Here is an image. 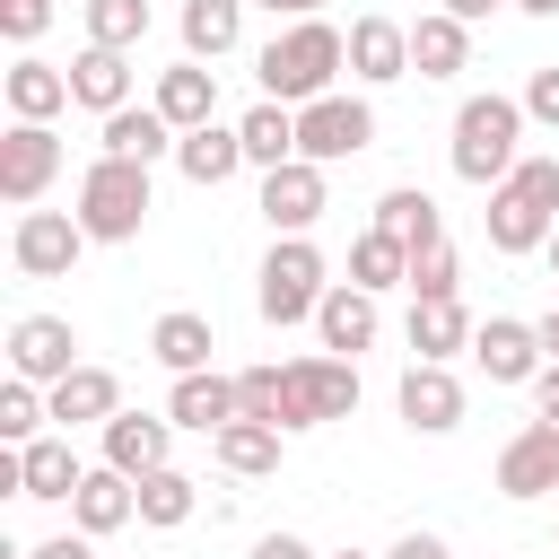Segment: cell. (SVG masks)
<instances>
[{"instance_id": "cell-1", "label": "cell", "mask_w": 559, "mask_h": 559, "mask_svg": "<svg viewBox=\"0 0 559 559\" xmlns=\"http://www.w3.org/2000/svg\"><path fill=\"white\" fill-rule=\"evenodd\" d=\"M253 70H262V96L271 105H314V96H332V79L349 70V35L332 26V17H297V26H280L262 52H253Z\"/></svg>"}, {"instance_id": "cell-2", "label": "cell", "mask_w": 559, "mask_h": 559, "mask_svg": "<svg viewBox=\"0 0 559 559\" xmlns=\"http://www.w3.org/2000/svg\"><path fill=\"white\" fill-rule=\"evenodd\" d=\"M445 157H454V175H463L472 192H498V183L524 166V96H498V87H489V96H463Z\"/></svg>"}, {"instance_id": "cell-3", "label": "cell", "mask_w": 559, "mask_h": 559, "mask_svg": "<svg viewBox=\"0 0 559 559\" xmlns=\"http://www.w3.org/2000/svg\"><path fill=\"white\" fill-rule=\"evenodd\" d=\"M148 166H131V157H96L87 175H79V227L96 236V245H131L140 227H148Z\"/></svg>"}, {"instance_id": "cell-4", "label": "cell", "mask_w": 559, "mask_h": 559, "mask_svg": "<svg viewBox=\"0 0 559 559\" xmlns=\"http://www.w3.org/2000/svg\"><path fill=\"white\" fill-rule=\"evenodd\" d=\"M323 253L306 245V236H271V253H262V271H253V306H262V323H314V306H323Z\"/></svg>"}, {"instance_id": "cell-5", "label": "cell", "mask_w": 559, "mask_h": 559, "mask_svg": "<svg viewBox=\"0 0 559 559\" xmlns=\"http://www.w3.org/2000/svg\"><path fill=\"white\" fill-rule=\"evenodd\" d=\"M358 411V358H288L280 367V428H323V419H349Z\"/></svg>"}, {"instance_id": "cell-6", "label": "cell", "mask_w": 559, "mask_h": 559, "mask_svg": "<svg viewBox=\"0 0 559 559\" xmlns=\"http://www.w3.org/2000/svg\"><path fill=\"white\" fill-rule=\"evenodd\" d=\"M358 148H376V105L367 96H314L306 114H297V157L306 166H341V157H358Z\"/></svg>"}, {"instance_id": "cell-7", "label": "cell", "mask_w": 559, "mask_h": 559, "mask_svg": "<svg viewBox=\"0 0 559 559\" xmlns=\"http://www.w3.org/2000/svg\"><path fill=\"white\" fill-rule=\"evenodd\" d=\"M96 236L79 227V210H17V227H9V262L26 271V280H70V262L87 253Z\"/></svg>"}, {"instance_id": "cell-8", "label": "cell", "mask_w": 559, "mask_h": 559, "mask_svg": "<svg viewBox=\"0 0 559 559\" xmlns=\"http://www.w3.org/2000/svg\"><path fill=\"white\" fill-rule=\"evenodd\" d=\"M61 175V131L52 122H9L0 131V201L9 210H35Z\"/></svg>"}, {"instance_id": "cell-9", "label": "cell", "mask_w": 559, "mask_h": 559, "mask_svg": "<svg viewBox=\"0 0 559 559\" xmlns=\"http://www.w3.org/2000/svg\"><path fill=\"white\" fill-rule=\"evenodd\" d=\"M87 358H79V332L61 323V314H17L9 323V376H26V384H61V376H79Z\"/></svg>"}, {"instance_id": "cell-10", "label": "cell", "mask_w": 559, "mask_h": 559, "mask_svg": "<svg viewBox=\"0 0 559 559\" xmlns=\"http://www.w3.org/2000/svg\"><path fill=\"white\" fill-rule=\"evenodd\" d=\"M498 489L507 498H559V419H524L498 445Z\"/></svg>"}, {"instance_id": "cell-11", "label": "cell", "mask_w": 559, "mask_h": 559, "mask_svg": "<svg viewBox=\"0 0 559 559\" xmlns=\"http://www.w3.org/2000/svg\"><path fill=\"white\" fill-rule=\"evenodd\" d=\"M393 402H402V428H411V437H445V428H463V376H454V367L411 358Z\"/></svg>"}, {"instance_id": "cell-12", "label": "cell", "mask_w": 559, "mask_h": 559, "mask_svg": "<svg viewBox=\"0 0 559 559\" xmlns=\"http://www.w3.org/2000/svg\"><path fill=\"white\" fill-rule=\"evenodd\" d=\"M323 210H332V192H323V166L288 157V166H271V175H262V218H271V236H306Z\"/></svg>"}, {"instance_id": "cell-13", "label": "cell", "mask_w": 559, "mask_h": 559, "mask_svg": "<svg viewBox=\"0 0 559 559\" xmlns=\"http://www.w3.org/2000/svg\"><path fill=\"white\" fill-rule=\"evenodd\" d=\"M472 358H480V376H489V384H533V376L550 367L542 332H533V323H515V314H489V323L472 332Z\"/></svg>"}, {"instance_id": "cell-14", "label": "cell", "mask_w": 559, "mask_h": 559, "mask_svg": "<svg viewBox=\"0 0 559 559\" xmlns=\"http://www.w3.org/2000/svg\"><path fill=\"white\" fill-rule=\"evenodd\" d=\"M349 79H367V87L411 79V26H402V17H384V9L349 17Z\"/></svg>"}, {"instance_id": "cell-15", "label": "cell", "mask_w": 559, "mask_h": 559, "mask_svg": "<svg viewBox=\"0 0 559 559\" xmlns=\"http://www.w3.org/2000/svg\"><path fill=\"white\" fill-rule=\"evenodd\" d=\"M166 419H175V428H192V437H218V428H236V419H245V393H236V376L201 367V376H175Z\"/></svg>"}, {"instance_id": "cell-16", "label": "cell", "mask_w": 559, "mask_h": 559, "mask_svg": "<svg viewBox=\"0 0 559 559\" xmlns=\"http://www.w3.org/2000/svg\"><path fill=\"white\" fill-rule=\"evenodd\" d=\"M166 454H175V419H157V411H114L105 419V463L114 472L148 480V472H166Z\"/></svg>"}, {"instance_id": "cell-17", "label": "cell", "mask_w": 559, "mask_h": 559, "mask_svg": "<svg viewBox=\"0 0 559 559\" xmlns=\"http://www.w3.org/2000/svg\"><path fill=\"white\" fill-rule=\"evenodd\" d=\"M314 332H323V349H332V358H358V349H376L384 314H376V297H367V288L332 280V288H323V306H314Z\"/></svg>"}, {"instance_id": "cell-18", "label": "cell", "mask_w": 559, "mask_h": 559, "mask_svg": "<svg viewBox=\"0 0 559 559\" xmlns=\"http://www.w3.org/2000/svg\"><path fill=\"white\" fill-rule=\"evenodd\" d=\"M131 515H140V480H131V472H114V463H96V472L79 480V498H70V524H79L87 542L122 533Z\"/></svg>"}, {"instance_id": "cell-19", "label": "cell", "mask_w": 559, "mask_h": 559, "mask_svg": "<svg viewBox=\"0 0 559 559\" xmlns=\"http://www.w3.org/2000/svg\"><path fill=\"white\" fill-rule=\"evenodd\" d=\"M175 131H201V122H218V70L210 61H175V70H157V96H148Z\"/></svg>"}, {"instance_id": "cell-20", "label": "cell", "mask_w": 559, "mask_h": 559, "mask_svg": "<svg viewBox=\"0 0 559 559\" xmlns=\"http://www.w3.org/2000/svg\"><path fill=\"white\" fill-rule=\"evenodd\" d=\"M105 148L96 157H131V166H157V157H175V122L157 114V105H122V114H105V131H96Z\"/></svg>"}, {"instance_id": "cell-21", "label": "cell", "mask_w": 559, "mask_h": 559, "mask_svg": "<svg viewBox=\"0 0 559 559\" xmlns=\"http://www.w3.org/2000/svg\"><path fill=\"white\" fill-rule=\"evenodd\" d=\"M175 166H183V183L218 192L227 175H245V131H236V122H201V131L175 140Z\"/></svg>"}, {"instance_id": "cell-22", "label": "cell", "mask_w": 559, "mask_h": 559, "mask_svg": "<svg viewBox=\"0 0 559 559\" xmlns=\"http://www.w3.org/2000/svg\"><path fill=\"white\" fill-rule=\"evenodd\" d=\"M480 227H489V245H498V253H542L559 218H550V210H542L533 192L498 183V192H489V210H480Z\"/></svg>"}, {"instance_id": "cell-23", "label": "cell", "mask_w": 559, "mask_h": 559, "mask_svg": "<svg viewBox=\"0 0 559 559\" xmlns=\"http://www.w3.org/2000/svg\"><path fill=\"white\" fill-rule=\"evenodd\" d=\"M44 402H52L61 437H70V428H105V419L122 411V376H114V367H79V376H61Z\"/></svg>"}, {"instance_id": "cell-24", "label": "cell", "mask_w": 559, "mask_h": 559, "mask_svg": "<svg viewBox=\"0 0 559 559\" xmlns=\"http://www.w3.org/2000/svg\"><path fill=\"white\" fill-rule=\"evenodd\" d=\"M70 96L105 122V114H122L131 105V52H105V44H79V61H70Z\"/></svg>"}, {"instance_id": "cell-25", "label": "cell", "mask_w": 559, "mask_h": 559, "mask_svg": "<svg viewBox=\"0 0 559 559\" xmlns=\"http://www.w3.org/2000/svg\"><path fill=\"white\" fill-rule=\"evenodd\" d=\"M210 349H218V332H210V314H192V306H175V314L148 323V358H157L166 376H201Z\"/></svg>"}, {"instance_id": "cell-26", "label": "cell", "mask_w": 559, "mask_h": 559, "mask_svg": "<svg viewBox=\"0 0 559 559\" xmlns=\"http://www.w3.org/2000/svg\"><path fill=\"white\" fill-rule=\"evenodd\" d=\"M0 87H9V114H17V122H52L61 105H79V96H70V70H52V61H35V52H17Z\"/></svg>"}, {"instance_id": "cell-27", "label": "cell", "mask_w": 559, "mask_h": 559, "mask_svg": "<svg viewBox=\"0 0 559 559\" xmlns=\"http://www.w3.org/2000/svg\"><path fill=\"white\" fill-rule=\"evenodd\" d=\"M472 314H463V297H411V349L428 358V367H445L454 349H472Z\"/></svg>"}, {"instance_id": "cell-28", "label": "cell", "mask_w": 559, "mask_h": 559, "mask_svg": "<svg viewBox=\"0 0 559 559\" xmlns=\"http://www.w3.org/2000/svg\"><path fill=\"white\" fill-rule=\"evenodd\" d=\"M183 61H227L245 44V0H183Z\"/></svg>"}, {"instance_id": "cell-29", "label": "cell", "mask_w": 559, "mask_h": 559, "mask_svg": "<svg viewBox=\"0 0 559 559\" xmlns=\"http://www.w3.org/2000/svg\"><path fill=\"white\" fill-rule=\"evenodd\" d=\"M463 61H472V26H463V17H445V9L411 17V70H419V79H454Z\"/></svg>"}, {"instance_id": "cell-30", "label": "cell", "mask_w": 559, "mask_h": 559, "mask_svg": "<svg viewBox=\"0 0 559 559\" xmlns=\"http://www.w3.org/2000/svg\"><path fill=\"white\" fill-rule=\"evenodd\" d=\"M376 236H393V245H411V253H419V245H437V236H445V218H437V201H428L419 183H393V192L376 201Z\"/></svg>"}, {"instance_id": "cell-31", "label": "cell", "mask_w": 559, "mask_h": 559, "mask_svg": "<svg viewBox=\"0 0 559 559\" xmlns=\"http://www.w3.org/2000/svg\"><path fill=\"white\" fill-rule=\"evenodd\" d=\"M210 454H218V472H236V480H271V472H280V428L236 419V428L210 437Z\"/></svg>"}, {"instance_id": "cell-32", "label": "cell", "mask_w": 559, "mask_h": 559, "mask_svg": "<svg viewBox=\"0 0 559 559\" xmlns=\"http://www.w3.org/2000/svg\"><path fill=\"white\" fill-rule=\"evenodd\" d=\"M236 131H245V166H262V175L297 157V105H271V96H262Z\"/></svg>"}, {"instance_id": "cell-33", "label": "cell", "mask_w": 559, "mask_h": 559, "mask_svg": "<svg viewBox=\"0 0 559 559\" xmlns=\"http://www.w3.org/2000/svg\"><path fill=\"white\" fill-rule=\"evenodd\" d=\"M349 288H367V297H384V288H411V245H393V236H358L349 245Z\"/></svg>"}, {"instance_id": "cell-34", "label": "cell", "mask_w": 559, "mask_h": 559, "mask_svg": "<svg viewBox=\"0 0 559 559\" xmlns=\"http://www.w3.org/2000/svg\"><path fill=\"white\" fill-rule=\"evenodd\" d=\"M17 454H26V498H79L87 463L70 454V437H35V445H17Z\"/></svg>"}, {"instance_id": "cell-35", "label": "cell", "mask_w": 559, "mask_h": 559, "mask_svg": "<svg viewBox=\"0 0 559 559\" xmlns=\"http://www.w3.org/2000/svg\"><path fill=\"white\" fill-rule=\"evenodd\" d=\"M192 507H201V489H192V472H148L140 480V524H157V533H175V524H192Z\"/></svg>"}, {"instance_id": "cell-36", "label": "cell", "mask_w": 559, "mask_h": 559, "mask_svg": "<svg viewBox=\"0 0 559 559\" xmlns=\"http://www.w3.org/2000/svg\"><path fill=\"white\" fill-rule=\"evenodd\" d=\"M140 35H148V0H87V44L140 52Z\"/></svg>"}, {"instance_id": "cell-37", "label": "cell", "mask_w": 559, "mask_h": 559, "mask_svg": "<svg viewBox=\"0 0 559 559\" xmlns=\"http://www.w3.org/2000/svg\"><path fill=\"white\" fill-rule=\"evenodd\" d=\"M44 419H52V402H44V384H26V376H9V384H0V437H9V445H35V437H44Z\"/></svg>"}, {"instance_id": "cell-38", "label": "cell", "mask_w": 559, "mask_h": 559, "mask_svg": "<svg viewBox=\"0 0 559 559\" xmlns=\"http://www.w3.org/2000/svg\"><path fill=\"white\" fill-rule=\"evenodd\" d=\"M454 280H463V271H454V245H445V236L411 253V297H454Z\"/></svg>"}, {"instance_id": "cell-39", "label": "cell", "mask_w": 559, "mask_h": 559, "mask_svg": "<svg viewBox=\"0 0 559 559\" xmlns=\"http://www.w3.org/2000/svg\"><path fill=\"white\" fill-rule=\"evenodd\" d=\"M236 393H245V419L280 428V367H245V376H236ZM280 437H288V428H280Z\"/></svg>"}, {"instance_id": "cell-40", "label": "cell", "mask_w": 559, "mask_h": 559, "mask_svg": "<svg viewBox=\"0 0 559 559\" xmlns=\"http://www.w3.org/2000/svg\"><path fill=\"white\" fill-rule=\"evenodd\" d=\"M507 183H515V192H533V201H542V210L559 218V157H550V148H533V157H524V166H515Z\"/></svg>"}, {"instance_id": "cell-41", "label": "cell", "mask_w": 559, "mask_h": 559, "mask_svg": "<svg viewBox=\"0 0 559 559\" xmlns=\"http://www.w3.org/2000/svg\"><path fill=\"white\" fill-rule=\"evenodd\" d=\"M524 122H542V131H559V61H542V70L524 79Z\"/></svg>"}, {"instance_id": "cell-42", "label": "cell", "mask_w": 559, "mask_h": 559, "mask_svg": "<svg viewBox=\"0 0 559 559\" xmlns=\"http://www.w3.org/2000/svg\"><path fill=\"white\" fill-rule=\"evenodd\" d=\"M44 26H52V0H0V35L9 44H35Z\"/></svg>"}, {"instance_id": "cell-43", "label": "cell", "mask_w": 559, "mask_h": 559, "mask_svg": "<svg viewBox=\"0 0 559 559\" xmlns=\"http://www.w3.org/2000/svg\"><path fill=\"white\" fill-rule=\"evenodd\" d=\"M26 559H96V542H87V533H44Z\"/></svg>"}, {"instance_id": "cell-44", "label": "cell", "mask_w": 559, "mask_h": 559, "mask_svg": "<svg viewBox=\"0 0 559 559\" xmlns=\"http://www.w3.org/2000/svg\"><path fill=\"white\" fill-rule=\"evenodd\" d=\"M384 559H454V550H445V542H437V533H402V542H393V550H384Z\"/></svg>"}, {"instance_id": "cell-45", "label": "cell", "mask_w": 559, "mask_h": 559, "mask_svg": "<svg viewBox=\"0 0 559 559\" xmlns=\"http://www.w3.org/2000/svg\"><path fill=\"white\" fill-rule=\"evenodd\" d=\"M253 559H314V550H306L297 533H262V542H253Z\"/></svg>"}, {"instance_id": "cell-46", "label": "cell", "mask_w": 559, "mask_h": 559, "mask_svg": "<svg viewBox=\"0 0 559 559\" xmlns=\"http://www.w3.org/2000/svg\"><path fill=\"white\" fill-rule=\"evenodd\" d=\"M533 411H542V419H559V358L533 376Z\"/></svg>"}, {"instance_id": "cell-47", "label": "cell", "mask_w": 559, "mask_h": 559, "mask_svg": "<svg viewBox=\"0 0 559 559\" xmlns=\"http://www.w3.org/2000/svg\"><path fill=\"white\" fill-rule=\"evenodd\" d=\"M253 9H271V17H288V26H297V17H323V0H253Z\"/></svg>"}, {"instance_id": "cell-48", "label": "cell", "mask_w": 559, "mask_h": 559, "mask_svg": "<svg viewBox=\"0 0 559 559\" xmlns=\"http://www.w3.org/2000/svg\"><path fill=\"white\" fill-rule=\"evenodd\" d=\"M437 9H445V17H463V26H480V17L498 9V0H437Z\"/></svg>"}, {"instance_id": "cell-49", "label": "cell", "mask_w": 559, "mask_h": 559, "mask_svg": "<svg viewBox=\"0 0 559 559\" xmlns=\"http://www.w3.org/2000/svg\"><path fill=\"white\" fill-rule=\"evenodd\" d=\"M533 332H542V349H550V358H559V306H550V314H542V323H533Z\"/></svg>"}, {"instance_id": "cell-50", "label": "cell", "mask_w": 559, "mask_h": 559, "mask_svg": "<svg viewBox=\"0 0 559 559\" xmlns=\"http://www.w3.org/2000/svg\"><path fill=\"white\" fill-rule=\"evenodd\" d=\"M507 9H524V17H559V0H507Z\"/></svg>"}, {"instance_id": "cell-51", "label": "cell", "mask_w": 559, "mask_h": 559, "mask_svg": "<svg viewBox=\"0 0 559 559\" xmlns=\"http://www.w3.org/2000/svg\"><path fill=\"white\" fill-rule=\"evenodd\" d=\"M542 253H550V280H559V227H550V245H542Z\"/></svg>"}, {"instance_id": "cell-52", "label": "cell", "mask_w": 559, "mask_h": 559, "mask_svg": "<svg viewBox=\"0 0 559 559\" xmlns=\"http://www.w3.org/2000/svg\"><path fill=\"white\" fill-rule=\"evenodd\" d=\"M341 559H367V550H341Z\"/></svg>"}]
</instances>
